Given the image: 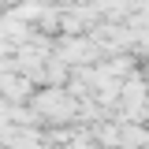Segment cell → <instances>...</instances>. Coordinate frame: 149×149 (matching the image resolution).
I'll return each mask as SVG.
<instances>
[{
    "mask_svg": "<svg viewBox=\"0 0 149 149\" xmlns=\"http://www.w3.org/2000/svg\"><path fill=\"white\" fill-rule=\"evenodd\" d=\"M37 112H41V116H52V119H67V116L74 112V101L52 86L49 93H41V97H37Z\"/></svg>",
    "mask_w": 149,
    "mask_h": 149,
    "instance_id": "1",
    "label": "cell"
},
{
    "mask_svg": "<svg viewBox=\"0 0 149 149\" xmlns=\"http://www.w3.org/2000/svg\"><path fill=\"white\" fill-rule=\"evenodd\" d=\"M0 90H4V97H11V101H22V97H30V82L26 78H8Z\"/></svg>",
    "mask_w": 149,
    "mask_h": 149,
    "instance_id": "2",
    "label": "cell"
}]
</instances>
